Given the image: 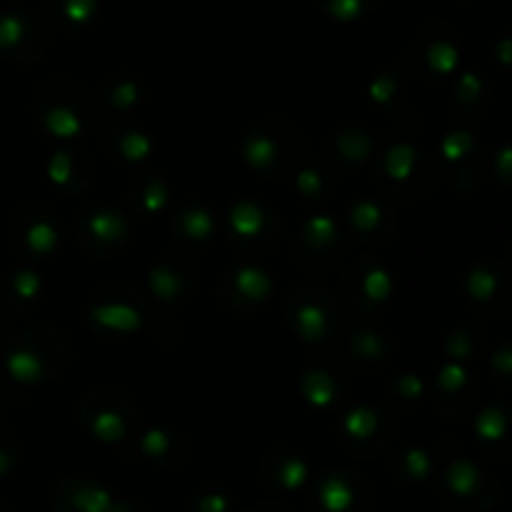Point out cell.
Segmentation results:
<instances>
[{
	"mask_svg": "<svg viewBox=\"0 0 512 512\" xmlns=\"http://www.w3.org/2000/svg\"><path fill=\"white\" fill-rule=\"evenodd\" d=\"M305 153V138L293 123L263 120L248 133L243 155L248 165L268 178L288 175Z\"/></svg>",
	"mask_w": 512,
	"mask_h": 512,
	"instance_id": "cell-1",
	"label": "cell"
},
{
	"mask_svg": "<svg viewBox=\"0 0 512 512\" xmlns=\"http://www.w3.org/2000/svg\"><path fill=\"white\" fill-rule=\"evenodd\" d=\"M70 358V345L58 330L28 328L15 335L8 350V370L15 380L40 383L55 378Z\"/></svg>",
	"mask_w": 512,
	"mask_h": 512,
	"instance_id": "cell-2",
	"label": "cell"
},
{
	"mask_svg": "<svg viewBox=\"0 0 512 512\" xmlns=\"http://www.w3.org/2000/svg\"><path fill=\"white\" fill-rule=\"evenodd\" d=\"M33 110L40 125L60 140H73L88 133L95 115L90 95L75 83H48L35 95Z\"/></svg>",
	"mask_w": 512,
	"mask_h": 512,
	"instance_id": "cell-3",
	"label": "cell"
},
{
	"mask_svg": "<svg viewBox=\"0 0 512 512\" xmlns=\"http://www.w3.org/2000/svg\"><path fill=\"white\" fill-rule=\"evenodd\" d=\"M290 328L308 343H325L340 328V310L333 295L313 283H300L285 303Z\"/></svg>",
	"mask_w": 512,
	"mask_h": 512,
	"instance_id": "cell-4",
	"label": "cell"
},
{
	"mask_svg": "<svg viewBox=\"0 0 512 512\" xmlns=\"http://www.w3.org/2000/svg\"><path fill=\"white\" fill-rule=\"evenodd\" d=\"M310 512H370L373 488L355 470H328L310 480Z\"/></svg>",
	"mask_w": 512,
	"mask_h": 512,
	"instance_id": "cell-5",
	"label": "cell"
},
{
	"mask_svg": "<svg viewBox=\"0 0 512 512\" xmlns=\"http://www.w3.org/2000/svg\"><path fill=\"white\" fill-rule=\"evenodd\" d=\"M378 185L398 198H423L430 188L428 163L413 145H393L378 160Z\"/></svg>",
	"mask_w": 512,
	"mask_h": 512,
	"instance_id": "cell-6",
	"label": "cell"
},
{
	"mask_svg": "<svg viewBox=\"0 0 512 512\" xmlns=\"http://www.w3.org/2000/svg\"><path fill=\"white\" fill-rule=\"evenodd\" d=\"M80 420L85 430L105 443H118L125 440L135 423V408L128 395L118 390H100V393L88 395V400L80 408Z\"/></svg>",
	"mask_w": 512,
	"mask_h": 512,
	"instance_id": "cell-7",
	"label": "cell"
},
{
	"mask_svg": "<svg viewBox=\"0 0 512 512\" xmlns=\"http://www.w3.org/2000/svg\"><path fill=\"white\" fill-rule=\"evenodd\" d=\"M443 503L453 512H485L493 505L495 493L488 475L470 460L460 458L445 470Z\"/></svg>",
	"mask_w": 512,
	"mask_h": 512,
	"instance_id": "cell-8",
	"label": "cell"
},
{
	"mask_svg": "<svg viewBox=\"0 0 512 512\" xmlns=\"http://www.w3.org/2000/svg\"><path fill=\"white\" fill-rule=\"evenodd\" d=\"M75 235L88 253L108 258V255H115L128 245L130 220L120 210L98 205V208H88L78 215Z\"/></svg>",
	"mask_w": 512,
	"mask_h": 512,
	"instance_id": "cell-9",
	"label": "cell"
},
{
	"mask_svg": "<svg viewBox=\"0 0 512 512\" xmlns=\"http://www.w3.org/2000/svg\"><path fill=\"white\" fill-rule=\"evenodd\" d=\"M230 240L245 253H263L280 238L278 215L255 200H240L230 208Z\"/></svg>",
	"mask_w": 512,
	"mask_h": 512,
	"instance_id": "cell-10",
	"label": "cell"
},
{
	"mask_svg": "<svg viewBox=\"0 0 512 512\" xmlns=\"http://www.w3.org/2000/svg\"><path fill=\"white\" fill-rule=\"evenodd\" d=\"M343 295L360 315H373L375 310L388 305L393 295V278L373 258H363L345 275Z\"/></svg>",
	"mask_w": 512,
	"mask_h": 512,
	"instance_id": "cell-11",
	"label": "cell"
},
{
	"mask_svg": "<svg viewBox=\"0 0 512 512\" xmlns=\"http://www.w3.org/2000/svg\"><path fill=\"white\" fill-rule=\"evenodd\" d=\"M295 253H298V263L310 270L333 268L343 255V238H340L333 220L325 218V215L310 218L300 228L298 240H295Z\"/></svg>",
	"mask_w": 512,
	"mask_h": 512,
	"instance_id": "cell-12",
	"label": "cell"
},
{
	"mask_svg": "<svg viewBox=\"0 0 512 512\" xmlns=\"http://www.w3.org/2000/svg\"><path fill=\"white\" fill-rule=\"evenodd\" d=\"M390 438H393V423L368 405L350 410L340 425V443L360 455L383 453Z\"/></svg>",
	"mask_w": 512,
	"mask_h": 512,
	"instance_id": "cell-13",
	"label": "cell"
},
{
	"mask_svg": "<svg viewBox=\"0 0 512 512\" xmlns=\"http://www.w3.org/2000/svg\"><path fill=\"white\" fill-rule=\"evenodd\" d=\"M273 283L268 275L253 265L230 268L218 283V298L225 308L235 313H253L268 300Z\"/></svg>",
	"mask_w": 512,
	"mask_h": 512,
	"instance_id": "cell-14",
	"label": "cell"
},
{
	"mask_svg": "<svg viewBox=\"0 0 512 512\" xmlns=\"http://www.w3.org/2000/svg\"><path fill=\"white\" fill-rule=\"evenodd\" d=\"M55 512H135L130 503L115 500L103 485L85 478H68L53 493Z\"/></svg>",
	"mask_w": 512,
	"mask_h": 512,
	"instance_id": "cell-15",
	"label": "cell"
},
{
	"mask_svg": "<svg viewBox=\"0 0 512 512\" xmlns=\"http://www.w3.org/2000/svg\"><path fill=\"white\" fill-rule=\"evenodd\" d=\"M58 240L60 233L58 225H55V215L48 213V210L30 205V208H25L15 218L13 243L28 258H50L55 253V248H58Z\"/></svg>",
	"mask_w": 512,
	"mask_h": 512,
	"instance_id": "cell-16",
	"label": "cell"
},
{
	"mask_svg": "<svg viewBox=\"0 0 512 512\" xmlns=\"http://www.w3.org/2000/svg\"><path fill=\"white\" fill-rule=\"evenodd\" d=\"M45 50V33L35 18L28 13L0 15V55L20 63L38 60Z\"/></svg>",
	"mask_w": 512,
	"mask_h": 512,
	"instance_id": "cell-17",
	"label": "cell"
},
{
	"mask_svg": "<svg viewBox=\"0 0 512 512\" xmlns=\"http://www.w3.org/2000/svg\"><path fill=\"white\" fill-rule=\"evenodd\" d=\"M90 318L98 325L108 328L110 333H133L143 323V310L138 308V300L130 293H120V285H108L100 290L90 308Z\"/></svg>",
	"mask_w": 512,
	"mask_h": 512,
	"instance_id": "cell-18",
	"label": "cell"
},
{
	"mask_svg": "<svg viewBox=\"0 0 512 512\" xmlns=\"http://www.w3.org/2000/svg\"><path fill=\"white\" fill-rule=\"evenodd\" d=\"M468 298L480 313L500 315L510 305L508 275L493 263H480L468 275Z\"/></svg>",
	"mask_w": 512,
	"mask_h": 512,
	"instance_id": "cell-19",
	"label": "cell"
},
{
	"mask_svg": "<svg viewBox=\"0 0 512 512\" xmlns=\"http://www.w3.org/2000/svg\"><path fill=\"white\" fill-rule=\"evenodd\" d=\"M440 163H443V173L450 180V185L460 188V180H465L463 188H470L480 180L483 155L468 133H453L445 138L443 150H440Z\"/></svg>",
	"mask_w": 512,
	"mask_h": 512,
	"instance_id": "cell-20",
	"label": "cell"
},
{
	"mask_svg": "<svg viewBox=\"0 0 512 512\" xmlns=\"http://www.w3.org/2000/svg\"><path fill=\"white\" fill-rule=\"evenodd\" d=\"M350 230L358 235V240H375V243H383L395 235V210L388 203L378 198H363L350 208L348 215Z\"/></svg>",
	"mask_w": 512,
	"mask_h": 512,
	"instance_id": "cell-21",
	"label": "cell"
},
{
	"mask_svg": "<svg viewBox=\"0 0 512 512\" xmlns=\"http://www.w3.org/2000/svg\"><path fill=\"white\" fill-rule=\"evenodd\" d=\"M170 230L180 248L200 250L213 240L215 220L200 203H180L170 218Z\"/></svg>",
	"mask_w": 512,
	"mask_h": 512,
	"instance_id": "cell-22",
	"label": "cell"
},
{
	"mask_svg": "<svg viewBox=\"0 0 512 512\" xmlns=\"http://www.w3.org/2000/svg\"><path fill=\"white\" fill-rule=\"evenodd\" d=\"M103 150L123 163H138L150 155L153 140L130 120H115L103 130Z\"/></svg>",
	"mask_w": 512,
	"mask_h": 512,
	"instance_id": "cell-23",
	"label": "cell"
},
{
	"mask_svg": "<svg viewBox=\"0 0 512 512\" xmlns=\"http://www.w3.org/2000/svg\"><path fill=\"white\" fill-rule=\"evenodd\" d=\"M265 485L280 493H290V490L303 488L310 480L308 463L300 455L288 453V450H275V453L265 455L263 468H260Z\"/></svg>",
	"mask_w": 512,
	"mask_h": 512,
	"instance_id": "cell-24",
	"label": "cell"
},
{
	"mask_svg": "<svg viewBox=\"0 0 512 512\" xmlns=\"http://www.w3.org/2000/svg\"><path fill=\"white\" fill-rule=\"evenodd\" d=\"M95 165L85 150H60L50 158V180L65 190H83L93 183Z\"/></svg>",
	"mask_w": 512,
	"mask_h": 512,
	"instance_id": "cell-25",
	"label": "cell"
},
{
	"mask_svg": "<svg viewBox=\"0 0 512 512\" xmlns=\"http://www.w3.org/2000/svg\"><path fill=\"white\" fill-rule=\"evenodd\" d=\"M193 270L185 263H178V260H160L158 265L150 273V288L165 303H173V300H180L193 285Z\"/></svg>",
	"mask_w": 512,
	"mask_h": 512,
	"instance_id": "cell-26",
	"label": "cell"
},
{
	"mask_svg": "<svg viewBox=\"0 0 512 512\" xmlns=\"http://www.w3.org/2000/svg\"><path fill=\"white\" fill-rule=\"evenodd\" d=\"M445 403H460V415L470 408L473 403V383H470V373L458 363L445 365L435 380V405L438 410Z\"/></svg>",
	"mask_w": 512,
	"mask_h": 512,
	"instance_id": "cell-27",
	"label": "cell"
},
{
	"mask_svg": "<svg viewBox=\"0 0 512 512\" xmlns=\"http://www.w3.org/2000/svg\"><path fill=\"white\" fill-rule=\"evenodd\" d=\"M143 455L150 460V463L160 465V468H175L185 460V453H188V443H185L183 435L173 433V430H150L143 438Z\"/></svg>",
	"mask_w": 512,
	"mask_h": 512,
	"instance_id": "cell-28",
	"label": "cell"
},
{
	"mask_svg": "<svg viewBox=\"0 0 512 512\" xmlns=\"http://www.w3.org/2000/svg\"><path fill=\"white\" fill-rule=\"evenodd\" d=\"M418 63L428 70L430 75H448L458 63V50L448 35H430L423 43L418 55Z\"/></svg>",
	"mask_w": 512,
	"mask_h": 512,
	"instance_id": "cell-29",
	"label": "cell"
},
{
	"mask_svg": "<svg viewBox=\"0 0 512 512\" xmlns=\"http://www.w3.org/2000/svg\"><path fill=\"white\" fill-rule=\"evenodd\" d=\"M340 378L343 375L335 373L330 368H308L303 373V390L308 395V400L318 408H325V405H333L340 395Z\"/></svg>",
	"mask_w": 512,
	"mask_h": 512,
	"instance_id": "cell-30",
	"label": "cell"
},
{
	"mask_svg": "<svg viewBox=\"0 0 512 512\" xmlns=\"http://www.w3.org/2000/svg\"><path fill=\"white\" fill-rule=\"evenodd\" d=\"M330 148L335 153V163L345 165H363L373 155V140L363 130L348 128L330 140Z\"/></svg>",
	"mask_w": 512,
	"mask_h": 512,
	"instance_id": "cell-31",
	"label": "cell"
},
{
	"mask_svg": "<svg viewBox=\"0 0 512 512\" xmlns=\"http://www.w3.org/2000/svg\"><path fill=\"white\" fill-rule=\"evenodd\" d=\"M390 468L403 483H423L433 473V458L420 448H403L395 453Z\"/></svg>",
	"mask_w": 512,
	"mask_h": 512,
	"instance_id": "cell-32",
	"label": "cell"
},
{
	"mask_svg": "<svg viewBox=\"0 0 512 512\" xmlns=\"http://www.w3.org/2000/svg\"><path fill=\"white\" fill-rule=\"evenodd\" d=\"M130 200L140 213H160L168 205V185L158 175H143L130 185Z\"/></svg>",
	"mask_w": 512,
	"mask_h": 512,
	"instance_id": "cell-33",
	"label": "cell"
},
{
	"mask_svg": "<svg viewBox=\"0 0 512 512\" xmlns=\"http://www.w3.org/2000/svg\"><path fill=\"white\" fill-rule=\"evenodd\" d=\"M40 295V278L30 270H20V273L10 275L8 283H5V298L13 308L28 310L38 303Z\"/></svg>",
	"mask_w": 512,
	"mask_h": 512,
	"instance_id": "cell-34",
	"label": "cell"
},
{
	"mask_svg": "<svg viewBox=\"0 0 512 512\" xmlns=\"http://www.w3.org/2000/svg\"><path fill=\"white\" fill-rule=\"evenodd\" d=\"M50 15L65 30L80 28L95 15V0H48Z\"/></svg>",
	"mask_w": 512,
	"mask_h": 512,
	"instance_id": "cell-35",
	"label": "cell"
},
{
	"mask_svg": "<svg viewBox=\"0 0 512 512\" xmlns=\"http://www.w3.org/2000/svg\"><path fill=\"white\" fill-rule=\"evenodd\" d=\"M453 105L463 118H478L480 110H483L485 105L483 80H480L478 75H465L458 83V88H455Z\"/></svg>",
	"mask_w": 512,
	"mask_h": 512,
	"instance_id": "cell-36",
	"label": "cell"
},
{
	"mask_svg": "<svg viewBox=\"0 0 512 512\" xmlns=\"http://www.w3.org/2000/svg\"><path fill=\"white\" fill-rule=\"evenodd\" d=\"M140 100V88L135 78H110L103 88V103L110 108L128 110Z\"/></svg>",
	"mask_w": 512,
	"mask_h": 512,
	"instance_id": "cell-37",
	"label": "cell"
},
{
	"mask_svg": "<svg viewBox=\"0 0 512 512\" xmlns=\"http://www.w3.org/2000/svg\"><path fill=\"white\" fill-rule=\"evenodd\" d=\"M350 355H355L358 363H385V355H388V343L383 340V335L375 333H358L350 340Z\"/></svg>",
	"mask_w": 512,
	"mask_h": 512,
	"instance_id": "cell-38",
	"label": "cell"
},
{
	"mask_svg": "<svg viewBox=\"0 0 512 512\" xmlns=\"http://www.w3.org/2000/svg\"><path fill=\"white\" fill-rule=\"evenodd\" d=\"M478 435L483 445H505L508 443V413L498 408H488L478 418Z\"/></svg>",
	"mask_w": 512,
	"mask_h": 512,
	"instance_id": "cell-39",
	"label": "cell"
},
{
	"mask_svg": "<svg viewBox=\"0 0 512 512\" xmlns=\"http://www.w3.org/2000/svg\"><path fill=\"white\" fill-rule=\"evenodd\" d=\"M425 395V385L418 375H403L390 385V400L395 405H418Z\"/></svg>",
	"mask_w": 512,
	"mask_h": 512,
	"instance_id": "cell-40",
	"label": "cell"
},
{
	"mask_svg": "<svg viewBox=\"0 0 512 512\" xmlns=\"http://www.w3.org/2000/svg\"><path fill=\"white\" fill-rule=\"evenodd\" d=\"M298 190L303 195V200H308V203H323V200H328L325 195L330 193V183L325 180L323 173L310 168L298 175Z\"/></svg>",
	"mask_w": 512,
	"mask_h": 512,
	"instance_id": "cell-41",
	"label": "cell"
},
{
	"mask_svg": "<svg viewBox=\"0 0 512 512\" xmlns=\"http://www.w3.org/2000/svg\"><path fill=\"white\" fill-rule=\"evenodd\" d=\"M370 3L373 0H320V5L340 20H355L370 8Z\"/></svg>",
	"mask_w": 512,
	"mask_h": 512,
	"instance_id": "cell-42",
	"label": "cell"
},
{
	"mask_svg": "<svg viewBox=\"0 0 512 512\" xmlns=\"http://www.w3.org/2000/svg\"><path fill=\"white\" fill-rule=\"evenodd\" d=\"M398 83H400V75L395 68H388L385 73H380L378 80H375L373 90H370L375 103H393V95L395 90H398Z\"/></svg>",
	"mask_w": 512,
	"mask_h": 512,
	"instance_id": "cell-43",
	"label": "cell"
},
{
	"mask_svg": "<svg viewBox=\"0 0 512 512\" xmlns=\"http://www.w3.org/2000/svg\"><path fill=\"white\" fill-rule=\"evenodd\" d=\"M193 510L195 512H228L230 498L225 493H218V490H208V493L195 495Z\"/></svg>",
	"mask_w": 512,
	"mask_h": 512,
	"instance_id": "cell-44",
	"label": "cell"
},
{
	"mask_svg": "<svg viewBox=\"0 0 512 512\" xmlns=\"http://www.w3.org/2000/svg\"><path fill=\"white\" fill-rule=\"evenodd\" d=\"M15 463V440L13 433L5 428H0V478L13 468Z\"/></svg>",
	"mask_w": 512,
	"mask_h": 512,
	"instance_id": "cell-45",
	"label": "cell"
},
{
	"mask_svg": "<svg viewBox=\"0 0 512 512\" xmlns=\"http://www.w3.org/2000/svg\"><path fill=\"white\" fill-rule=\"evenodd\" d=\"M248 512H293V510H288V508H283V505H255V508H250Z\"/></svg>",
	"mask_w": 512,
	"mask_h": 512,
	"instance_id": "cell-46",
	"label": "cell"
},
{
	"mask_svg": "<svg viewBox=\"0 0 512 512\" xmlns=\"http://www.w3.org/2000/svg\"><path fill=\"white\" fill-rule=\"evenodd\" d=\"M0 330H3V315H0Z\"/></svg>",
	"mask_w": 512,
	"mask_h": 512,
	"instance_id": "cell-47",
	"label": "cell"
}]
</instances>
